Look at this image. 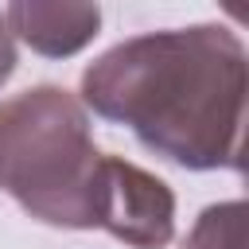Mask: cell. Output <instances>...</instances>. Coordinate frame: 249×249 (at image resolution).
I'll list each match as a JSON object with an SVG mask.
<instances>
[{
    "label": "cell",
    "instance_id": "cell-1",
    "mask_svg": "<svg viewBox=\"0 0 249 249\" xmlns=\"http://www.w3.org/2000/svg\"><path fill=\"white\" fill-rule=\"evenodd\" d=\"M82 105L187 171H241L245 43L222 23L132 35L82 70Z\"/></svg>",
    "mask_w": 249,
    "mask_h": 249
},
{
    "label": "cell",
    "instance_id": "cell-2",
    "mask_svg": "<svg viewBox=\"0 0 249 249\" xmlns=\"http://www.w3.org/2000/svg\"><path fill=\"white\" fill-rule=\"evenodd\" d=\"M97 167L101 152L74 93L31 86L0 101V191L31 218L62 230H93Z\"/></svg>",
    "mask_w": 249,
    "mask_h": 249
},
{
    "label": "cell",
    "instance_id": "cell-3",
    "mask_svg": "<svg viewBox=\"0 0 249 249\" xmlns=\"http://www.w3.org/2000/svg\"><path fill=\"white\" fill-rule=\"evenodd\" d=\"M93 230H105L132 249H163L175 237V195L160 175L121 156H101L93 183Z\"/></svg>",
    "mask_w": 249,
    "mask_h": 249
},
{
    "label": "cell",
    "instance_id": "cell-4",
    "mask_svg": "<svg viewBox=\"0 0 249 249\" xmlns=\"http://www.w3.org/2000/svg\"><path fill=\"white\" fill-rule=\"evenodd\" d=\"M8 35L23 39L43 58H70L78 54L101 27L97 4H70V0H16L4 8Z\"/></svg>",
    "mask_w": 249,
    "mask_h": 249
},
{
    "label": "cell",
    "instance_id": "cell-5",
    "mask_svg": "<svg viewBox=\"0 0 249 249\" xmlns=\"http://www.w3.org/2000/svg\"><path fill=\"white\" fill-rule=\"evenodd\" d=\"M183 249H245V202L230 198L206 206L183 237Z\"/></svg>",
    "mask_w": 249,
    "mask_h": 249
},
{
    "label": "cell",
    "instance_id": "cell-6",
    "mask_svg": "<svg viewBox=\"0 0 249 249\" xmlns=\"http://www.w3.org/2000/svg\"><path fill=\"white\" fill-rule=\"evenodd\" d=\"M12 70H16V43H12L8 23H4V16H0V86L12 78Z\"/></svg>",
    "mask_w": 249,
    "mask_h": 249
}]
</instances>
